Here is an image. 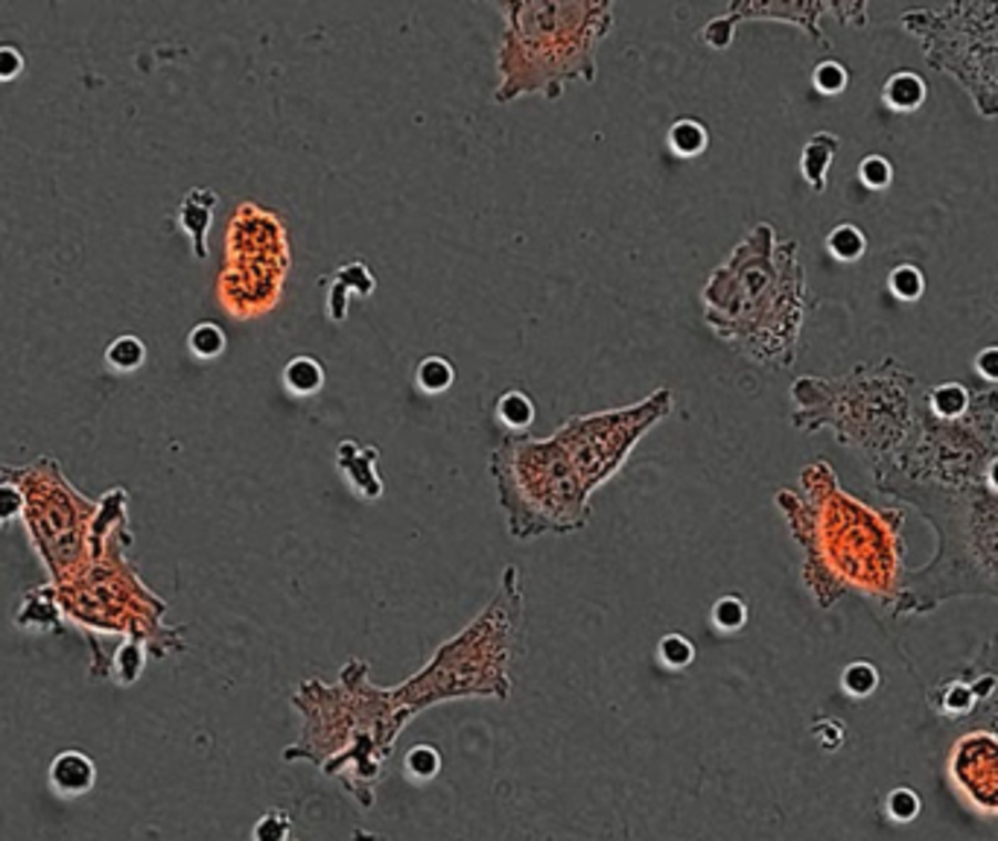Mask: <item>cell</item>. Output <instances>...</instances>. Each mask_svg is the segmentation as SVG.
Here are the masks:
<instances>
[{"instance_id": "1", "label": "cell", "mask_w": 998, "mask_h": 841, "mask_svg": "<svg viewBox=\"0 0 998 841\" xmlns=\"http://www.w3.org/2000/svg\"><path fill=\"white\" fill-rule=\"evenodd\" d=\"M774 505L800 550V582L821 611L855 596L896 617L905 591V505H873L841 485L830 459H812Z\"/></svg>"}, {"instance_id": "2", "label": "cell", "mask_w": 998, "mask_h": 841, "mask_svg": "<svg viewBox=\"0 0 998 841\" xmlns=\"http://www.w3.org/2000/svg\"><path fill=\"white\" fill-rule=\"evenodd\" d=\"M707 328L739 357L785 371L798 362L803 325L812 310L798 240H780L771 223H757L701 287Z\"/></svg>"}, {"instance_id": "3", "label": "cell", "mask_w": 998, "mask_h": 841, "mask_svg": "<svg viewBox=\"0 0 998 841\" xmlns=\"http://www.w3.org/2000/svg\"><path fill=\"white\" fill-rule=\"evenodd\" d=\"M301 737L284 751L287 762H312L362 807L374 803V786L407 725L389 705V687L371 681V664L353 657L336 681L307 678L292 693Z\"/></svg>"}, {"instance_id": "4", "label": "cell", "mask_w": 998, "mask_h": 841, "mask_svg": "<svg viewBox=\"0 0 998 841\" xmlns=\"http://www.w3.org/2000/svg\"><path fill=\"white\" fill-rule=\"evenodd\" d=\"M996 457L998 386L926 383L899 450L871 471L873 489L891 500L905 491L960 489L981 480Z\"/></svg>"}, {"instance_id": "5", "label": "cell", "mask_w": 998, "mask_h": 841, "mask_svg": "<svg viewBox=\"0 0 998 841\" xmlns=\"http://www.w3.org/2000/svg\"><path fill=\"white\" fill-rule=\"evenodd\" d=\"M494 7L505 21L496 48V103L560 100L569 82H596V53L616 24L610 0H512Z\"/></svg>"}, {"instance_id": "6", "label": "cell", "mask_w": 998, "mask_h": 841, "mask_svg": "<svg viewBox=\"0 0 998 841\" xmlns=\"http://www.w3.org/2000/svg\"><path fill=\"white\" fill-rule=\"evenodd\" d=\"M896 505L917 512L937 537L932 561L905 573L896 617H926L967 596L998 602V489L987 476L960 489L905 491Z\"/></svg>"}, {"instance_id": "7", "label": "cell", "mask_w": 998, "mask_h": 841, "mask_svg": "<svg viewBox=\"0 0 998 841\" xmlns=\"http://www.w3.org/2000/svg\"><path fill=\"white\" fill-rule=\"evenodd\" d=\"M526 652V593L514 564L503 570L500 587L480 617L444 640L435 655L398 687H389V705L409 728L424 710L464 698L508 701L514 664Z\"/></svg>"}, {"instance_id": "8", "label": "cell", "mask_w": 998, "mask_h": 841, "mask_svg": "<svg viewBox=\"0 0 998 841\" xmlns=\"http://www.w3.org/2000/svg\"><path fill=\"white\" fill-rule=\"evenodd\" d=\"M926 380L896 357L867 360L844 375H803L791 383V427L835 435L873 468L894 457L917 418Z\"/></svg>"}, {"instance_id": "9", "label": "cell", "mask_w": 998, "mask_h": 841, "mask_svg": "<svg viewBox=\"0 0 998 841\" xmlns=\"http://www.w3.org/2000/svg\"><path fill=\"white\" fill-rule=\"evenodd\" d=\"M0 480L16 482L24 494L21 521L53 587L100 558L112 537L128 530L126 489H109L100 500L85 498L53 457L0 465Z\"/></svg>"}, {"instance_id": "10", "label": "cell", "mask_w": 998, "mask_h": 841, "mask_svg": "<svg viewBox=\"0 0 998 841\" xmlns=\"http://www.w3.org/2000/svg\"><path fill=\"white\" fill-rule=\"evenodd\" d=\"M496 500L514 541L573 535L593 517V494L555 435L508 433L487 457Z\"/></svg>"}, {"instance_id": "11", "label": "cell", "mask_w": 998, "mask_h": 841, "mask_svg": "<svg viewBox=\"0 0 998 841\" xmlns=\"http://www.w3.org/2000/svg\"><path fill=\"white\" fill-rule=\"evenodd\" d=\"M128 550L132 530L117 532L100 558L53 587L64 619L85 634H121L123 640L144 643L152 657L184 652V625L164 623L167 599L150 591Z\"/></svg>"}, {"instance_id": "12", "label": "cell", "mask_w": 998, "mask_h": 841, "mask_svg": "<svg viewBox=\"0 0 998 841\" xmlns=\"http://www.w3.org/2000/svg\"><path fill=\"white\" fill-rule=\"evenodd\" d=\"M899 27L919 44L923 62L967 91L984 121L998 117V0L910 7Z\"/></svg>"}, {"instance_id": "13", "label": "cell", "mask_w": 998, "mask_h": 841, "mask_svg": "<svg viewBox=\"0 0 998 841\" xmlns=\"http://www.w3.org/2000/svg\"><path fill=\"white\" fill-rule=\"evenodd\" d=\"M292 269V246L275 211L240 202L225 232V260L216 278V298L228 316L248 321L278 307Z\"/></svg>"}, {"instance_id": "14", "label": "cell", "mask_w": 998, "mask_h": 841, "mask_svg": "<svg viewBox=\"0 0 998 841\" xmlns=\"http://www.w3.org/2000/svg\"><path fill=\"white\" fill-rule=\"evenodd\" d=\"M675 412V392L660 386L655 392L631 407L601 409L587 416H569L555 430V439L573 459L575 471L582 476L584 489L596 494L601 485L614 480L628 465L637 444L655 430L660 421Z\"/></svg>"}, {"instance_id": "15", "label": "cell", "mask_w": 998, "mask_h": 841, "mask_svg": "<svg viewBox=\"0 0 998 841\" xmlns=\"http://www.w3.org/2000/svg\"><path fill=\"white\" fill-rule=\"evenodd\" d=\"M926 701L935 719L998 739V634L928 687Z\"/></svg>"}, {"instance_id": "16", "label": "cell", "mask_w": 998, "mask_h": 841, "mask_svg": "<svg viewBox=\"0 0 998 841\" xmlns=\"http://www.w3.org/2000/svg\"><path fill=\"white\" fill-rule=\"evenodd\" d=\"M949 775L960 794L984 816L998 818V739L967 730L951 748Z\"/></svg>"}, {"instance_id": "17", "label": "cell", "mask_w": 998, "mask_h": 841, "mask_svg": "<svg viewBox=\"0 0 998 841\" xmlns=\"http://www.w3.org/2000/svg\"><path fill=\"white\" fill-rule=\"evenodd\" d=\"M727 16L733 18L735 24H742V21H785V24L800 27L823 50L832 48L821 21L826 16H835V3H823V0H739V3L727 7Z\"/></svg>"}, {"instance_id": "18", "label": "cell", "mask_w": 998, "mask_h": 841, "mask_svg": "<svg viewBox=\"0 0 998 841\" xmlns=\"http://www.w3.org/2000/svg\"><path fill=\"white\" fill-rule=\"evenodd\" d=\"M321 287L328 289V319L333 325H342L348 319V296L351 293L360 298L374 296L377 278L366 260H348L336 266L330 275H321Z\"/></svg>"}, {"instance_id": "19", "label": "cell", "mask_w": 998, "mask_h": 841, "mask_svg": "<svg viewBox=\"0 0 998 841\" xmlns=\"http://www.w3.org/2000/svg\"><path fill=\"white\" fill-rule=\"evenodd\" d=\"M380 462V450L374 444H360V441L344 439L336 450V468L344 473V480L351 482V489L366 500L383 498L385 482L377 471Z\"/></svg>"}, {"instance_id": "20", "label": "cell", "mask_w": 998, "mask_h": 841, "mask_svg": "<svg viewBox=\"0 0 998 841\" xmlns=\"http://www.w3.org/2000/svg\"><path fill=\"white\" fill-rule=\"evenodd\" d=\"M216 205H219V193L210 191V187H193L182 199V205H178V225L191 237L193 257L196 260H208L210 255L208 232L210 225H214Z\"/></svg>"}, {"instance_id": "21", "label": "cell", "mask_w": 998, "mask_h": 841, "mask_svg": "<svg viewBox=\"0 0 998 841\" xmlns=\"http://www.w3.org/2000/svg\"><path fill=\"white\" fill-rule=\"evenodd\" d=\"M96 783V766L89 753L68 748L56 753V760L50 762V786L53 792L62 798H80L89 794Z\"/></svg>"}, {"instance_id": "22", "label": "cell", "mask_w": 998, "mask_h": 841, "mask_svg": "<svg viewBox=\"0 0 998 841\" xmlns=\"http://www.w3.org/2000/svg\"><path fill=\"white\" fill-rule=\"evenodd\" d=\"M62 605H59V596L53 591V585L32 587L24 593V599L18 605L16 625H21L24 632H59L62 628Z\"/></svg>"}, {"instance_id": "23", "label": "cell", "mask_w": 998, "mask_h": 841, "mask_svg": "<svg viewBox=\"0 0 998 841\" xmlns=\"http://www.w3.org/2000/svg\"><path fill=\"white\" fill-rule=\"evenodd\" d=\"M841 153V137L835 132H815L803 144L800 153V173L806 178V185L815 193L826 191L830 185V170L835 155Z\"/></svg>"}, {"instance_id": "24", "label": "cell", "mask_w": 998, "mask_h": 841, "mask_svg": "<svg viewBox=\"0 0 998 841\" xmlns=\"http://www.w3.org/2000/svg\"><path fill=\"white\" fill-rule=\"evenodd\" d=\"M928 85L917 71H894L882 85V103L894 114L917 112L926 103Z\"/></svg>"}, {"instance_id": "25", "label": "cell", "mask_w": 998, "mask_h": 841, "mask_svg": "<svg viewBox=\"0 0 998 841\" xmlns=\"http://www.w3.org/2000/svg\"><path fill=\"white\" fill-rule=\"evenodd\" d=\"M284 386L296 398H312L325 386V366L310 353H298L284 366Z\"/></svg>"}, {"instance_id": "26", "label": "cell", "mask_w": 998, "mask_h": 841, "mask_svg": "<svg viewBox=\"0 0 998 841\" xmlns=\"http://www.w3.org/2000/svg\"><path fill=\"white\" fill-rule=\"evenodd\" d=\"M666 141L678 158H698L710 146V129L696 117H678L666 132Z\"/></svg>"}, {"instance_id": "27", "label": "cell", "mask_w": 998, "mask_h": 841, "mask_svg": "<svg viewBox=\"0 0 998 841\" xmlns=\"http://www.w3.org/2000/svg\"><path fill=\"white\" fill-rule=\"evenodd\" d=\"M535 401L528 398V392L523 389H508L505 394H500L496 401V421L505 424L512 433H526L528 427L535 424Z\"/></svg>"}, {"instance_id": "28", "label": "cell", "mask_w": 998, "mask_h": 841, "mask_svg": "<svg viewBox=\"0 0 998 841\" xmlns=\"http://www.w3.org/2000/svg\"><path fill=\"white\" fill-rule=\"evenodd\" d=\"M144 362H146V345L141 337L123 334V337L112 339V342L105 345V366H109L114 375H135Z\"/></svg>"}, {"instance_id": "29", "label": "cell", "mask_w": 998, "mask_h": 841, "mask_svg": "<svg viewBox=\"0 0 998 841\" xmlns=\"http://www.w3.org/2000/svg\"><path fill=\"white\" fill-rule=\"evenodd\" d=\"M826 252H830L835 260H841V264H855V260H862L864 252H867V234L853 223L835 225V228L826 234Z\"/></svg>"}, {"instance_id": "30", "label": "cell", "mask_w": 998, "mask_h": 841, "mask_svg": "<svg viewBox=\"0 0 998 841\" xmlns=\"http://www.w3.org/2000/svg\"><path fill=\"white\" fill-rule=\"evenodd\" d=\"M887 289L896 301L903 305H914L926 293V275L917 264H896L891 273H887Z\"/></svg>"}, {"instance_id": "31", "label": "cell", "mask_w": 998, "mask_h": 841, "mask_svg": "<svg viewBox=\"0 0 998 841\" xmlns=\"http://www.w3.org/2000/svg\"><path fill=\"white\" fill-rule=\"evenodd\" d=\"M415 380L421 386V392L426 394H444L450 386L455 383V366L447 357H439V353H430L424 360L418 362Z\"/></svg>"}, {"instance_id": "32", "label": "cell", "mask_w": 998, "mask_h": 841, "mask_svg": "<svg viewBox=\"0 0 998 841\" xmlns=\"http://www.w3.org/2000/svg\"><path fill=\"white\" fill-rule=\"evenodd\" d=\"M146 657H150V649H146L144 643L123 640L121 649L114 652L112 666H109V675H114V681L135 684L137 678H141V673H144Z\"/></svg>"}, {"instance_id": "33", "label": "cell", "mask_w": 998, "mask_h": 841, "mask_svg": "<svg viewBox=\"0 0 998 841\" xmlns=\"http://www.w3.org/2000/svg\"><path fill=\"white\" fill-rule=\"evenodd\" d=\"M225 345H228V337H225V330L216 321H199L187 334V348H191L196 360H216V357H223Z\"/></svg>"}, {"instance_id": "34", "label": "cell", "mask_w": 998, "mask_h": 841, "mask_svg": "<svg viewBox=\"0 0 998 841\" xmlns=\"http://www.w3.org/2000/svg\"><path fill=\"white\" fill-rule=\"evenodd\" d=\"M812 85L823 96L844 94L850 85L847 64L838 62V59H823V62L815 64V71H812Z\"/></svg>"}, {"instance_id": "35", "label": "cell", "mask_w": 998, "mask_h": 841, "mask_svg": "<svg viewBox=\"0 0 998 841\" xmlns=\"http://www.w3.org/2000/svg\"><path fill=\"white\" fill-rule=\"evenodd\" d=\"M710 619L712 625L724 634L742 632L744 625H748V605H744V599H739V596H721V599H716V605H712Z\"/></svg>"}, {"instance_id": "36", "label": "cell", "mask_w": 998, "mask_h": 841, "mask_svg": "<svg viewBox=\"0 0 998 841\" xmlns=\"http://www.w3.org/2000/svg\"><path fill=\"white\" fill-rule=\"evenodd\" d=\"M841 687H844L847 696L867 698L873 689L878 687L876 666L867 664V660H853V664L844 666V673H841Z\"/></svg>"}, {"instance_id": "37", "label": "cell", "mask_w": 998, "mask_h": 841, "mask_svg": "<svg viewBox=\"0 0 998 841\" xmlns=\"http://www.w3.org/2000/svg\"><path fill=\"white\" fill-rule=\"evenodd\" d=\"M657 655H660V660H663L669 669H683V666H689L692 660H696V643L689 640L687 634L671 632V634H666L663 640H660V646H657Z\"/></svg>"}, {"instance_id": "38", "label": "cell", "mask_w": 998, "mask_h": 841, "mask_svg": "<svg viewBox=\"0 0 998 841\" xmlns=\"http://www.w3.org/2000/svg\"><path fill=\"white\" fill-rule=\"evenodd\" d=\"M858 182L867 191H887L891 182H894V164H891V158L876 153L862 158V164H858Z\"/></svg>"}, {"instance_id": "39", "label": "cell", "mask_w": 998, "mask_h": 841, "mask_svg": "<svg viewBox=\"0 0 998 841\" xmlns=\"http://www.w3.org/2000/svg\"><path fill=\"white\" fill-rule=\"evenodd\" d=\"M407 771L418 780H432L441 771V757L432 746H415L407 753Z\"/></svg>"}, {"instance_id": "40", "label": "cell", "mask_w": 998, "mask_h": 841, "mask_svg": "<svg viewBox=\"0 0 998 841\" xmlns=\"http://www.w3.org/2000/svg\"><path fill=\"white\" fill-rule=\"evenodd\" d=\"M289 833H292V818H289L287 812L272 810V812H266V816L257 821L251 839L255 841H289Z\"/></svg>"}, {"instance_id": "41", "label": "cell", "mask_w": 998, "mask_h": 841, "mask_svg": "<svg viewBox=\"0 0 998 841\" xmlns=\"http://www.w3.org/2000/svg\"><path fill=\"white\" fill-rule=\"evenodd\" d=\"M735 21L730 16H719V18H712V21H707V24L701 27V39H703V44H707V48H712V50H727L730 48V44H733V39H735Z\"/></svg>"}, {"instance_id": "42", "label": "cell", "mask_w": 998, "mask_h": 841, "mask_svg": "<svg viewBox=\"0 0 998 841\" xmlns=\"http://www.w3.org/2000/svg\"><path fill=\"white\" fill-rule=\"evenodd\" d=\"M24 514V494L16 482L0 480V526L18 521Z\"/></svg>"}, {"instance_id": "43", "label": "cell", "mask_w": 998, "mask_h": 841, "mask_svg": "<svg viewBox=\"0 0 998 841\" xmlns=\"http://www.w3.org/2000/svg\"><path fill=\"white\" fill-rule=\"evenodd\" d=\"M887 812H891L894 821H910V818L919 812L917 794L910 792V789H896V792L887 798Z\"/></svg>"}, {"instance_id": "44", "label": "cell", "mask_w": 998, "mask_h": 841, "mask_svg": "<svg viewBox=\"0 0 998 841\" xmlns=\"http://www.w3.org/2000/svg\"><path fill=\"white\" fill-rule=\"evenodd\" d=\"M27 68L24 53L12 44H0V82L18 80Z\"/></svg>"}, {"instance_id": "45", "label": "cell", "mask_w": 998, "mask_h": 841, "mask_svg": "<svg viewBox=\"0 0 998 841\" xmlns=\"http://www.w3.org/2000/svg\"><path fill=\"white\" fill-rule=\"evenodd\" d=\"M973 366H975V371H978V377L984 380V386H996L998 383V345H987V348H981L978 357H975Z\"/></svg>"}, {"instance_id": "46", "label": "cell", "mask_w": 998, "mask_h": 841, "mask_svg": "<svg viewBox=\"0 0 998 841\" xmlns=\"http://www.w3.org/2000/svg\"><path fill=\"white\" fill-rule=\"evenodd\" d=\"M289 841H296V839H289Z\"/></svg>"}]
</instances>
